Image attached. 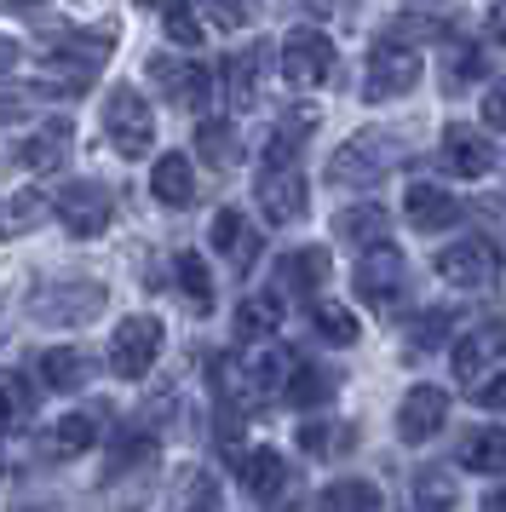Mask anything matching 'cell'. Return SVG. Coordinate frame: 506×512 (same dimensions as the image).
I'll use <instances>...</instances> for the list:
<instances>
[{"mask_svg":"<svg viewBox=\"0 0 506 512\" xmlns=\"http://www.w3.org/2000/svg\"><path fill=\"white\" fill-rule=\"evenodd\" d=\"M104 311V288L98 282H46L29 294V317L46 328H75V323H92Z\"/></svg>","mask_w":506,"mask_h":512,"instance_id":"cell-1","label":"cell"},{"mask_svg":"<svg viewBox=\"0 0 506 512\" xmlns=\"http://www.w3.org/2000/svg\"><path fill=\"white\" fill-rule=\"evenodd\" d=\"M104 133H110V144L121 150V156H127V162L150 156V144H156V116H150L144 93L121 87V93L104 98Z\"/></svg>","mask_w":506,"mask_h":512,"instance_id":"cell-2","label":"cell"},{"mask_svg":"<svg viewBox=\"0 0 506 512\" xmlns=\"http://www.w3.org/2000/svg\"><path fill=\"white\" fill-rule=\"evenodd\" d=\"M414 81H420V52L403 41H380V47L368 52V70H363V98L368 104H391V98L414 93Z\"/></svg>","mask_w":506,"mask_h":512,"instance_id":"cell-3","label":"cell"},{"mask_svg":"<svg viewBox=\"0 0 506 512\" xmlns=\"http://www.w3.org/2000/svg\"><path fill=\"white\" fill-rule=\"evenodd\" d=\"M334 75V41L322 35V29H294L288 41H282V81L299 87V93H311Z\"/></svg>","mask_w":506,"mask_h":512,"instance_id":"cell-4","label":"cell"},{"mask_svg":"<svg viewBox=\"0 0 506 512\" xmlns=\"http://www.w3.org/2000/svg\"><path fill=\"white\" fill-rule=\"evenodd\" d=\"M391 156H397L391 133H357L351 144L334 150V162H328V185H374V179L391 167Z\"/></svg>","mask_w":506,"mask_h":512,"instance_id":"cell-5","label":"cell"},{"mask_svg":"<svg viewBox=\"0 0 506 512\" xmlns=\"http://www.w3.org/2000/svg\"><path fill=\"white\" fill-rule=\"evenodd\" d=\"M437 271H443V282H455V288H483V282L501 277V248L489 236H460V242H449L437 254Z\"/></svg>","mask_w":506,"mask_h":512,"instance_id":"cell-6","label":"cell"},{"mask_svg":"<svg viewBox=\"0 0 506 512\" xmlns=\"http://www.w3.org/2000/svg\"><path fill=\"white\" fill-rule=\"evenodd\" d=\"M156 351H161L156 317H127L110 340V369L121 374V380H144V374L156 369Z\"/></svg>","mask_w":506,"mask_h":512,"instance_id":"cell-7","label":"cell"},{"mask_svg":"<svg viewBox=\"0 0 506 512\" xmlns=\"http://www.w3.org/2000/svg\"><path fill=\"white\" fill-rule=\"evenodd\" d=\"M52 213L64 219V231H69V236H104V231H110L115 202H110V190H104V185L81 179V185H64V190H58Z\"/></svg>","mask_w":506,"mask_h":512,"instance_id":"cell-8","label":"cell"},{"mask_svg":"<svg viewBox=\"0 0 506 512\" xmlns=\"http://www.w3.org/2000/svg\"><path fill=\"white\" fill-rule=\"evenodd\" d=\"M403 282H409V265H403V254H397L391 242H380V248H368V254L357 259V294H363L368 305H391L403 294Z\"/></svg>","mask_w":506,"mask_h":512,"instance_id":"cell-9","label":"cell"},{"mask_svg":"<svg viewBox=\"0 0 506 512\" xmlns=\"http://www.w3.org/2000/svg\"><path fill=\"white\" fill-rule=\"evenodd\" d=\"M443 420H449V392L443 386H414L403 397V409H397V438L426 443L432 432H443Z\"/></svg>","mask_w":506,"mask_h":512,"instance_id":"cell-10","label":"cell"},{"mask_svg":"<svg viewBox=\"0 0 506 512\" xmlns=\"http://www.w3.org/2000/svg\"><path fill=\"white\" fill-rule=\"evenodd\" d=\"M305 202H311V190H305V179H299L294 167L259 173V208H265L271 225H294L299 213H305Z\"/></svg>","mask_w":506,"mask_h":512,"instance_id":"cell-11","label":"cell"},{"mask_svg":"<svg viewBox=\"0 0 506 512\" xmlns=\"http://www.w3.org/2000/svg\"><path fill=\"white\" fill-rule=\"evenodd\" d=\"M150 81H156L167 98H179V104H202L207 93H213V75L202 70V64H190V58H150Z\"/></svg>","mask_w":506,"mask_h":512,"instance_id":"cell-12","label":"cell"},{"mask_svg":"<svg viewBox=\"0 0 506 512\" xmlns=\"http://www.w3.org/2000/svg\"><path fill=\"white\" fill-rule=\"evenodd\" d=\"M403 219L414 231H449L460 219V202L443 185H409L403 190Z\"/></svg>","mask_w":506,"mask_h":512,"instance_id":"cell-13","label":"cell"},{"mask_svg":"<svg viewBox=\"0 0 506 512\" xmlns=\"http://www.w3.org/2000/svg\"><path fill=\"white\" fill-rule=\"evenodd\" d=\"M506 351V323H483L466 340H455V380L460 386H478V374L489 369V357Z\"/></svg>","mask_w":506,"mask_h":512,"instance_id":"cell-14","label":"cell"},{"mask_svg":"<svg viewBox=\"0 0 506 512\" xmlns=\"http://www.w3.org/2000/svg\"><path fill=\"white\" fill-rule=\"evenodd\" d=\"M443 162H449V173H460V179H483V173L495 167V144L483 139L478 127H449V133H443Z\"/></svg>","mask_w":506,"mask_h":512,"instance_id":"cell-15","label":"cell"},{"mask_svg":"<svg viewBox=\"0 0 506 512\" xmlns=\"http://www.w3.org/2000/svg\"><path fill=\"white\" fill-rule=\"evenodd\" d=\"M213 248L236 265V271H253V259H259V231H248V219L236 208H219V219H213Z\"/></svg>","mask_w":506,"mask_h":512,"instance_id":"cell-16","label":"cell"},{"mask_svg":"<svg viewBox=\"0 0 506 512\" xmlns=\"http://www.w3.org/2000/svg\"><path fill=\"white\" fill-rule=\"evenodd\" d=\"M23 173H58L69 162V121H46L29 133V144L18 150Z\"/></svg>","mask_w":506,"mask_h":512,"instance_id":"cell-17","label":"cell"},{"mask_svg":"<svg viewBox=\"0 0 506 512\" xmlns=\"http://www.w3.org/2000/svg\"><path fill=\"white\" fill-rule=\"evenodd\" d=\"M236 472H242V489H248L253 501H276L282 484H288V466L276 449H248V455H236Z\"/></svg>","mask_w":506,"mask_h":512,"instance_id":"cell-18","label":"cell"},{"mask_svg":"<svg viewBox=\"0 0 506 512\" xmlns=\"http://www.w3.org/2000/svg\"><path fill=\"white\" fill-rule=\"evenodd\" d=\"M460 466H466V472H483V478H501L506 472V426L466 432V438H460Z\"/></svg>","mask_w":506,"mask_h":512,"instance_id":"cell-19","label":"cell"},{"mask_svg":"<svg viewBox=\"0 0 506 512\" xmlns=\"http://www.w3.org/2000/svg\"><path fill=\"white\" fill-rule=\"evenodd\" d=\"M276 277H282L288 294H317L322 282H328V248H294V254H282Z\"/></svg>","mask_w":506,"mask_h":512,"instance_id":"cell-20","label":"cell"},{"mask_svg":"<svg viewBox=\"0 0 506 512\" xmlns=\"http://www.w3.org/2000/svg\"><path fill=\"white\" fill-rule=\"evenodd\" d=\"M150 190H156V202H167V208H190V202H196L190 156H161L156 173H150Z\"/></svg>","mask_w":506,"mask_h":512,"instance_id":"cell-21","label":"cell"},{"mask_svg":"<svg viewBox=\"0 0 506 512\" xmlns=\"http://www.w3.org/2000/svg\"><path fill=\"white\" fill-rule=\"evenodd\" d=\"M351 443H357V426H340V420H305V426H299V449L317 455V461H334Z\"/></svg>","mask_w":506,"mask_h":512,"instance_id":"cell-22","label":"cell"},{"mask_svg":"<svg viewBox=\"0 0 506 512\" xmlns=\"http://www.w3.org/2000/svg\"><path fill=\"white\" fill-rule=\"evenodd\" d=\"M87 374H92V363L75 346H52L41 357V380L52 386V392H75V386H87Z\"/></svg>","mask_w":506,"mask_h":512,"instance_id":"cell-23","label":"cell"},{"mask_svg":"<svg viewBox=\"0 0 506 512\" xmlns=\"http://www.w3.org/2000/svg\"><path fill=\"white\" fill-rule=\"evenodd\" d=\"M317 512H380V489L368 478H340L317 495Z\"/></svg>","mask_w":506,"mask_h":512,"instance_id":"cell-24","label":"cell"},{"mask_svg":"<svg viewBox=\"0 0 506 512\" xmlns=\"http://www.w3.org/2000/svg\"><path fill=\"white\" fill-rule=\"evenodd\" d=\"M334 392H340V380L328 369H317V363L288 369V403H294V409H317V403H328Z\"/></svg>","mask_w":506,"mask_h":512,"instance_id":"cell-25","label":"cell"},{"mask_svg":"<svg viewBox=\"0 0 506 512\" xmlns=\"http://www.w3.org/2000/svg\"><path fill=\"white\" fill-rule=\"evenodd\" d=\"M386 208H374V202H363V208H345L340 219H334V231L345 236V242H357V248H380L386 242Z\"/></svg>","mask_w":506,"mask_h":512,"instance_id":"cell-26","label":"cell"},{"mask_svg":"<svg viewBox=\"0 0 506 512\" xmlns=\"http://www.w3.org/2000/svg\"><path fill=\"white\" fill-rule=\"evenodd\" d=\"M276 323H282V300L276 294H248L236 305V340H265V334H276Z\"/></svg>","mask_w":506,"mask_h":512,"instance_id":"cell-27","label":"cell"},{"mask_svg":"<svg viewBox=\"0 0 506 512\" xmlns=\"http://www.w3.org/2000/svg\"><path fill=\"white\" fill-rule=\"evenodd\" d=\"M259 70H265V52H236L225 64V87L236 110H253L259 104Z\"/></svg>","mask_w":506,"mask_h":512,"instance_id":"cell-28","label":"cell"},{"mask_svg":"<svg viewBox=\"0 0 506 512\" xmlns=\"http://www.w3.org/2000/svg\"><path fill=\"white\" fill-rule=\"evenodd\" d=\"M196 156H202L207 167H230L236 156H242V144H236V127H230V121H213V116H207L202 127H196Z\"/></svg>","mask_w":506,"mask_h":512,"instance_id":"cell-29","label":"cell"},{"mask_svg":"<svg viewBox=\"0 0 506 512\" xmlns=\"http://www.w3.org/2000/svg\"><path fill=\"white\" fill-rule=\"evenodd\" d=\"M41 213H46V202L35 196V190H23V196H6V202H0V242H12V236L35 231V225H41Z\"/></svg>","mask_w":506,"mask_h":512,"instance_id":"cell-30","label":"cell"},{"mask_svg":"<svg viewBox=\"0 0 506 512\" xmlns=\"http://www.w3.org/2000/svg\"><path fill=\"white\" fill-rule=\"evenodd\" d=\"M173 277H179L190 311H213V277H207L202 254H179V259H173Z\"/></svg>","mask_w":506,"mask_h":512,"instance_id":"cell-31","label":"cell"},{"mask_svg":"<svg viewBox=\"0 0 506 512\" xmlns=\"http://www.w3.org/2000/svg\"><path fill=\"white\" fill-rule=\"evenodd\" d=\"M92 443H98V420L92 415H64L58 426H52L46 449H52V455H81V449H92Z\"/></svg>","mask_w":506,"mask_h":512,"instance_id":"cell-32","label":"cell"},{"mask_svg":"<svg viewBox=\"0 0 506 512\" xmlns=\"http://www.w3.org/2000/svg\"><path fill=\"white\" fill-rule=\"evenodd\" d=\"M483 75V52L466 47V41H455V47L443 52V93H460V87H472Z\"/></svg>","mask_w":506,"mask_h":512,"instance_id":"cell-33","label":"cell"},{"mask_svg":"<svg viewBox=\"0 0 506 512\" xmlns=\"http://www.w3.org/2000/svg\"><path fill=\"white\" fill-rule=\"evenodd\" d=\"M173 512H219V478L213 472H184Z\"/></svg>","mask_w":506,"mask_h":512,"instance_id":"cell-34","label":"cell"},{"mask_svg":"<svg viewBox=\"0 0 506 512\" xmlns=\"http://www.w3.org/2000/svg\"><path fill=\"white\" fill-rule=\"evenodd\" d=\"M311 323H317V334L328 346H357V311H345V305H317Z\"/></svg>","mask_w":506,"mask_h":512,"instance_id":"cell-35","label":"cell"},{"mask_svg":"<svg viewBox=\"0 0 506 512\" xmlns=\"http://www.w3.org/2000/svg\"><path fill=\"white\" fill-rule=\"evenodd\" d=\"M414 495H420V507L426 512H449L455 507V484H449V472H437V466H426V472L414 478Z\"/></svg>","mask_w":506,"mask_h":512,"instance_id":"cell-36","label":"cell"},{"mask_svg":"<svg viewBox=\"0 0 506 512\" xmlns=\"http://www.w3.org/2000/svg\"><path fill=\"white\" fill-rule=\"evenodd\" d=\"M196 6H202L219 29H248L253 18H259V0H196Z\"/></svg>","mask_w":506,"mask_h":512,"instance_id":"cell-37","label":"cell"},{"mask_svg":"<svg viewBox=\"0 0 506 512\" xmlns=\"http://www.w3.org/2000/svg\"><path fill=\"white\" fill-rule=\"evenodd\" d=\"M161 24H167V41H179V47H202V24H196V12H190L184 0L167 6V18H161Z\"/></svg>","mask_w":506,"mask_h":512,"instance_id":"cell-38","label":"cell"},{"mask_svg":"<svg viewBox=\"0 0 506 512\" xmlns=\"http://www.w3.org/2000/svg\"><path fill=\"white\" fill-rule=\"evenodd\" d=\"M150 461H156V438L133 432V438H121V443H115V455H110V478L121 472V466H150Z\"/></svg>","mask_w":506,"mask_h":512,"instance_id":"cell-39","label":"cell"},{"mask_svg":"<svg viewBox=\"0 0 506 512\" xmlns=\"http://www.w3.org/2000/svg\"><path fill=\"white\" fill-rule=\"evenodd\" d=\"M449 340V311H426L420 323H414V351H432Z\"/></svg>","mask_w":506,"mask_h":512,"instance_id":"cell-40","label":"cell"},{"mask_svg":"<svg viewBox=\"0 0 506 512\" xmlns=\"http://www.w3.org/2000/svg\"><path fill=\"white\" fill-rule=\"evenodd\" d=\"M483 121H489L495 133H506V75L489 87V93H483Z\"/></svg>","mask_w":506,"mask_h":512,"instance_id":"cell-41","label":"cell"},{"mask_svg":"<svg viewBox=\"0 0 506 512\" xmlns=\"http://www.w3.org/2000/svg\"><path fill=\"white\" fill-rule=\"evenodd\" d=\"M0 397L12 403V415H29V403H35V397H29V386H23L18 374H0Z\"/></svg>","mask_w":506,"mask_h":512,"instance_id":"cell-42","label":"cell"},{"mask_svg":"<svg viewBox=\"0 0 506 512\" xmlns=\"http://www.w3.org/2000/svg\"><path fill=\"white\" fill-rule=\"evenodd\" d=\"M478 403L483 409H495V415H506V374H495L489 386H478Z\"/></svg>","mask_w":506,"mask_h":512,"instance_id":"cell-43","label":"cell"},{"mask_svg":"<svg viewBox=\"0 0 506 512\" xmlns=\"http://www.w3.org/2000/svg\"><path fill=\"white\" fill-rule=\"evenodd\" d=\"M489 35L506 47V0H495V6H489Z\"/></svg>","mask_w":506,"mask_h":512,"instance_id":"cell-44","label":"cell"},{"mask_svg":"<svg viewBox=\"0 0 506 512\" xmlns=\"http://www.w3.org/2000/svg\"><path fill=\"white\" fill-rule=\"evenodd\" d=\"M12 64H18V41L0 35V75H12Z\"/></svg>","mask_w":506,"mask_h":512,"instance_id":"cell-45","label":"cell"},{"mask_svg":"<svg viewBox=\"0 0 506 512\" xmlns=\"http://www.w3.org/2000/svg\"><path fill=\"white\" fill-rule=\"evenodd\" d=\"M483 512H506V489H495V495L483 501Z\"/></svg>","mask_w":506,"mask_h":512,"instance_id":"cell-46","label":"cell"},{"mask_svg":"<svg viewBox=\"0 0 506 512\" xmlns=\"http://www.w3.org/2000/svg\"><path fill=\"white\" fill-rule=\"evenodd\" d=\"M6 420H18V415H12V403H6V397H0V426H6Z\"/></svg>","mask_w":506,"mask_h":512,"instance_id":"cell-47","label":"cell"},{"mask_svg":"<svg viewBox=\"0 0 506 512\" xmlns=\"http://www.w3.org/2000/svg\"><path fill=\"white\" fill-rule=\"evenodd\" d=\"M305 6H317V12H328V6H340V0H305Z\"/></svg>","mask_w":506,"mask_h":512,"instance_id":"cell-48","label":"cell"}]
</instances>
